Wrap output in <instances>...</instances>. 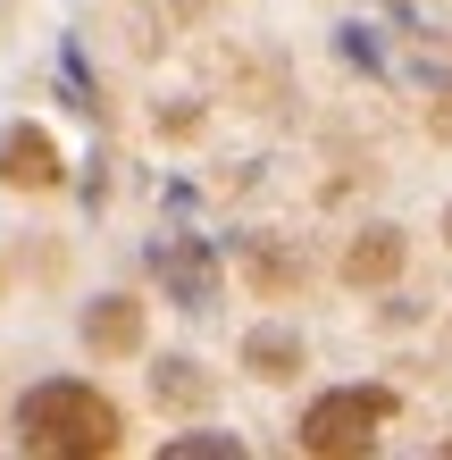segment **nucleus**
<instances>
[{
	"mask_svg": "<svg viewBox=\"0 0 452 460\" xmlns=\"http://www.w3.org/2000/svg\"><path fill=\"white\" fill-rule=\"evenodd\" d=\"M84 343L101 351V360H135V351H143V302H135V293L93 302L84 310Z\"/></svg>",
	"mask_w": 452,
	"mask_h": 460,
	"instance_id": "20e7f679",
	"label": "nucleus"
},
{
	"mask_svg": "<svg viewBox=\"0 0 452 460\" xmlns=\"http://www.w3.org/2000/svg\"><path fill=\"white\" fill-rule=\"evenodd\" d=\"M403 260H411V243H403V226H368L352 252H343V285H360V293H377V285H394L403 277Z\"/></svg>",
	"mask_w": 452,
	"mask_h": 460,
	"instance_id": "39448f33",
	"label": "nucleus"
},
{
	"mask_svg": "<svg viewBox=\"0 0 452 460\" xmlns=\"http://www.w3.org/2000/svg\"><path fill=\"white\" fill-rule=\"evenodd\" d=\"M244 368H252V376H269V385H285V376L302 368V335H285V327L244 335Z\"/></svg>",
	"mask_w": 452,
	"mask_h": 460,
	"instance_id": "423d86ee",
	"label": "nucleus"
},
{
	"mask_svg": "<svg viewBox=\"0 0 452 460\" xmlns=\"http://www.w3.org/2000/svg\"><path fill=\"white\" fill-rule=\"evenodd\" d=\"M403 411L386 385H335V394H318L310 411H302V452H368L377 444V427Z\"/></svg>",
	"mask_w": 452,
	"mask_h": 460,
	"instance_id": "f03ea898",
	"label": "nucleus"
},
{
	"mask_svg": "<svg viewBox=\"0 0 452 460\" xmlns=\"http://www.w3.org/2000/svg\"><path fill=\"white\" fill-rule=\"evenodd\" d=\"M118 402L75 385V376H50L17 402V444L25 452H67V460H93V452H118Z\"/></svg>",
	"mask_w": 452,
	"mask_h": 460,
	"instance_id": "f257e3e1",
	"label": "nucleus"
},
{
	"mask_svg": "<svg viewBox=\"0 0 452 460\" xmlns=\"http://www.w3.org/2000/svg\"><path fill=\"white\" fill-rule=\"evenodd\" d=\"M0 184L50 193V184H59V143H50L42 126H0Z\"/></svg>",
	"mask_w": 452,
	"mask_h": 460,
	"instance_id": "7ed1b4c3",
	"label": "nucleus"
},
{
	"mask_svg": "<svg viewBox=\"0 0 452 460\" xmlns=\"http://www.w3.org/2000/svg\"><path fill=\"white\" fill-rule=\"evenodd\" d=\"M444 243H452V218H444Z\"/></svg>",
	"mask_w": 452,
	"mask_h": 460,
	"instance_id": "0eeeda50",
	"label": "nucleus"
}]
</instances>
